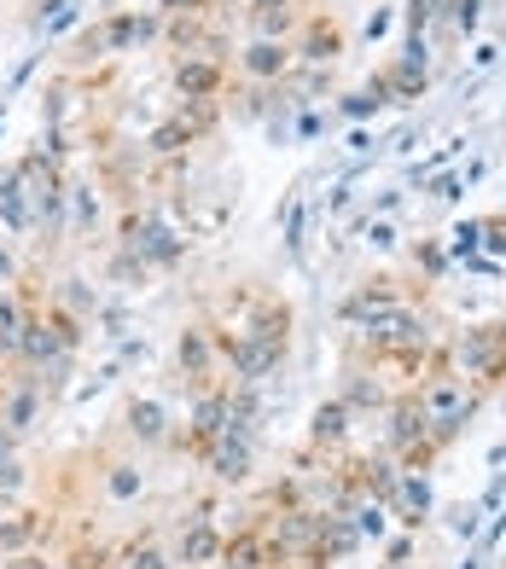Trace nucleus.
I'll return each mask as SVG.
<instances>
[{
	"label": "nucleus",
	"mask_w": 506,
	"mask_h": 569,
	"mask_svg": "<svg viewBox=\"0 0 506 569\" xmlns=\"http://www.w3.org/2000/svg\"><path fill=\"white\" fill-rule=\"evenodd\" d=\"M414 396L425 407V419H431L437 453H448L454 442H460V436L472 430V419H477V407H484V390H477L466 372H454V360H437V367L414 383Z\"/></svg>",
	"instance_id": "f257e3e1"
},
{
	"label": "nucleus",
	"mask_w": 506,
	"mask_h": 569,
	"mask_svg": "<svg viewBox=\"0 0 506 569\" xmlns=\"http://www.w3.org/2000/svg\"><path fill=\"white\" fill-rule=\"evenodd\" d=\"M163 36V18L158 12H106L99 23H82L76 30V59H117V53H135V47L158 41Z\"/></svg>",
	"instance_id": "f03ea898"
},
{
	"label": "nucleus",
	"mask_w": 506,
	"mask_h": 569,
	"mask_svg": "<svg viewBox=\"0 0 506 569\" xmlns=\"http://www.w3.org/2000/svg\"><path fill=\"white\" fill-rule=\"evenodd\" d=\"M454 372H466L477 390H500L506 383V320H489V326H466L460 343L448 349Z\"/></svg>",
	"instance_id": "7ed1b4c3"
},
{
	"label": "nucleus",
	"mask_w": 506,
	"mask_h": 569,
	"mask_svg": "<svg viewBox=\"0 0 506 569\" xmlns=\"http://www.w3.org/2000/svg\"><path fill=\"white\" fill-rule=\"evenodd\" d=\"M117 244L122 250H135L146 268H181L187 262V250H192V239H181L158 210H129L117 221Z\"/></svg>",
	"instance_id": "20e7f679"
},
{
	"label": "nucleus",
	"mask_w": 506,
	"mask_h": 569,
	"mask_svg": "<svg viewBox=\"0 0 506 569\" xmlns=\"http://www.w3.org/2000/svg\"><path fill=\"white\" fill-rule=\"evenodd\" d=\"M216 122H221V99H181V106L146 134V151L151 158H181V151L205 140Z\"/></svg>",
	"instance_id": "39448f33"
},
{
	"label": "nucleus",
	"mask_w": 506,
	"mask_h": 569,
	"mask_svg": "<svg viewBox=\"0 0 506 569\" xmlns=\"http://www.w3.org/2000/svg\"><path fill=\"white\" fill-rule=\"evenodd\" d=\"M414 302V284L408 279H396V273H373V279H361L356 291H349L344 302H338V320L344 326H373L378 315H396V308H408Z\"/></svg>",
	"instance_id": "423d86ee"
},
{
	"label": "nucleus",
	"mask_w": 506,
	"mask_h": 569,
	"mask_svg": "<svg viewBox=\"0 0 506 569\" xmlns=\"http://www.w3.org/2000/svg\"><path fill=\"white\" fill-rule=\"evenodd\" d=\"M291 53H297V64H309V70H333L349 53V30L333 12H309L297 23V36H291Z\"/></svg>",
	"instance_id": "0eeeda50"
},
{
	"label": "nucleus",
	"mask_w": 506,
	"mask_h": 569,
	"mask_svg": "<svg viewBox=\"0 0 506 569\" xmlns=\"http://www.w3.org/2000/svg\"><path fill=\"white\" fill-rule=\"evenodd\" d=\"M198 465H210V477H216V482H245V477H250V465H257V425L227 419V430L205 448V459H198Z\"/></svg>",
	"instance_id": "6e6552de"
},
{
	"label": "nucleus",
	"mask_w": 506,
	"mask_h": 569,
	"mask_svg": "<svg viewBox=\"0 0 506 569\" xmlns=\"http://www.w3.org/2000/svg\"><path fill=\"white\" fill-rule=\"evenodd\" d=\"M227 82H234V70H227V59H216V53H181L169 64V88L181 99H221Z\"/></svg>",
	"instance_id": "1a4fd4ad"
},
{
	"label": "nucleus",
	"mask_w": 506,
	"mask_h": 569,
	"mask_svg": "<svg viewBox=\"0 0 506 569\" xmlns=\"http://www.w3.org/2000/svg\"><path fill=\"white\" fill-rule=\"evenodd\" d=\"M419 442H431V419H425V407H419L414 383H408L401 396L385 401V448H390V459H401V453L419 448Z\"/></svg>",
	"instance_id": "9d476101"
},
{
	"label": "nucleus",
	"mask_w": 506,
	"mask_h": 569,
	"mask_svg": "<svg viewBox=\"0 0 506 569\" xmlns=\"http://www.w3.org/2000/svg\"><path fill=\"white\" fill-rule=\"evenodd\" d=\"M175 360H181V378L192 390H205V383H221V343L210 326H187L181 338H175Z\"/></svg>",
	"instance_id": "9b49d317"
},
{
	"label": "nucleus",
	"mask_w": 506,
	"mask_h": 569,
	"mask_svg": "<svg viewBox=\"0 0 506 569\" xmlns=\"http://www.w3.org/2000/svg\"><path fill=\"white\" fill-rule=\"evenodd\" d=\"M367 88L385 99V106H419V99L431 93V70L408 64V59H385V64L367 76Z\"/></svg>",
	"instance_id": "f8f14e48"
},
{
	"label": "nucleus",
	"mask_w": 506,
	"mask_h": 569,
	"mask_svg": "<svg viewBox=\"0 0 506 569\" xmlns=\"http://www.w3.org/2000/svg\"><path fill=\"white\" fill-rule=\"evenodd\" d=\"M234 64H239V76L250 88H280L286 76L297 70V53H291V41H257V36H250V47Z\"/></svg>",
	"instance_id": "ddd939ff"
},
{
	"label": "nucleus",
	"mask_w": 506,
	"mask_h": 569,
	"mask_svg": "<svg viewBox=\"0 0 506 569\" xmlns=\"http://www.w3.org/2000/svg\"><path fill=\"white\" fill-rule=\"evenodd\" d=\"M117 425L140 448H163L169 442V407L158 396H129V401H122V412H117Z\"/></svg>",
	"instance_id": "4468645a"
},
{
	"label": "nucleus",
	"mask_w": 506,
	"mask_h": 569,
	"mask_svg": "<svg viewBox=\"0 0 506 569\" xmlns=\"http://www.w3.org/2000/svg\"><path fill=\"white\" fill-rule=\"evenodd\" d=\"M47 407V378L30 372V378H7V396H0V425H7L12 436H23Z\"/></svg>",
	"instance_id": "2eb2a0df"
},
{
	"label": "nucleus",
	"mask_w": 506,
	"mask_h": 569,
	"mask_svg": "<svg viewBox=\"0 0 506 569\" xmlns=\"http://www.w3.org/2000/svg\"><path fill=\"white\" fill-rule=\"evenodd\" d=\"M302 18H309L302 0H245V23L257 41H291Z\"/></svg>",
	"instance_id": "dca6fc26"
},
{
	"label": "nucleus",
	"mask_w": 506,
	"mask_h": 569,
	"mask_svg": "<svg viewBox=\"0 0 506 569\" xmlns=\"http://www.w3.org/2000/svg\"><path fill=\"white\" fill-rule=\"evenodd\" d=\"M221 547H227V535L210 523V517H198V523H181V535H175V563H187V569H216L221 563Z\"/></svg>",
	"instance_id": "f3484780"
},
{
	"label": "nucleus",
	"mask_w": 506,
	"mask_h": 569,
	"mask_svg": "<svg viewBox=\"0 0 506 569\" xmlns=\"http://www.w3.org/2000/svg\"><path fill=\"white\" fill-rule=\"evenodd\" d=\"M390 517H396L408 535L425 523V517H431V471H401L396 495H390Z\"/></svg>",
	"instance_id": "a211bd4d"
},
{
	"label": "nucleus",
	"mask_w": 506,
	"mask_h": 569,
	"mask_svg": "<svg viewBox=\"0 0 506 569\" xmlns=\"http://www.w3.org/2000/svg\"><path fill=\"white\" fill-rule=\"evenodd\" d=\"M309 221H315V210H309V192H302V180H297L280 198V239H286L291 262H309Z\"/></svg>",
	"instance_id": "6ab92c4d"
},
{
	"label": "nucleus",
	"mask_w": 506,
	"mask_h": 569,
	"mask_svg": "<svg viewBox=\"0 0 506 569\" xmlns=\"http://www.w3.org/2000/svg\"><path fill=\"white\" fill-rule=\"evenodd\" d=\"M0 227H7L12 239H30L36 232V210H30V192H23V180H18V163L0 169Z\"/></svg>",
	"instance_id": "aec40b11"
},
{
	"label": "nucleus",
	"mask_w": 506,
	"mask_h": 569,
	"mask_svg": "<svg viewBox=\"0 0 506 569\" xmlns=\"http://www.w3.org/2000/svg\"><path fill=\"white\" fill-rule=\"evenodd\" d=\"M349 425H356V412H349L338 396L320 401L315 419H309V448H315V453H338V448L349 442Z\"/></svg>",
	"instance_id": "412c9836"
},
{
	"label": "nucleus",
	"mask_w": 506,
	"mask_h": 569,
	"mask_svg": "<svg viewBox=\"0 0 506 569\" xmlns=\"http://www.w3.org/2000/svg\"><path fill=\"white\" fill-rule=\"evenodd\" d=\"M41 529H47V511H36V506H18V511H7V517H0V558L30 552L36 540H41Z\"/></svg>",
	"instance_id": "4be33fe9"
},
{
	"label": "nucleus",
	"mask_w": 506,
	"mask_h": 569,
	"mask_svg": "<svg viewBox=\"0 0 506 569\" xmlns=\"http://www.w3.org/2000/svg\"><path fill=\"white\" fill-rule=\"evenodd\" d=\"M99 482H106V500H111V506H129V500L146 495L140 459H106V465H99Z\"/></svg>",
	"instance_id": "5701e85b"
},
{
	"label": "nucleus",
	"mask_w": 506,
	"mask_h": 569,
	"mask_svg": "<svg viewBox=\"0 0 506 569\" xmlns=\"http://www.w3.org/2000/svg\"><path fill=\"white\" fill-rule=\"evenodd\" d=\"M338 401H344V407L361 419V412L385 407V401H390V390H385V378H378V367H373V372H356V367H349V372H344V390H338Z\"/></svg>",
	"instance_id": "b1692460"
},
{
	"label": "nucleus",
	"mask_w": 506,
	"mask_h": 569,
	"mask_svg": "<svg viewBox=\"0 0 506 569\" xmlns=\"http://www.w3.org/2000/svg\"><path fill=\"white\" fill-rule=\"evenodd\" d=\"M117 569H175V552L163 547V535H158V529H146L140 540L117 547Z\"/></svg>",
	"instance_id": "393cba45"
},
{
	"label": "nucleus",
	"mask_w": 506,
	"mask_h": 569,
	"mask_svg": "<svg viewBox=\"0 0 506 569\" xmlns=\"http://www.w3.org/2000/svg\"><path fill=\"white\" fill-rule=\"evenodd\" d=\"M401 23H408V41H431L437 23H448V0H401Z\"/></svg>",
	"instance_id": "a878e982"
},
{
	"label": "nucleus",
	"mask_w": 506,
	"mask_h": 569,
	"mask_svg": "<svg viewBox=\"0 0 506 569\" xmlns=\"http://www.w3.org/2000/svg\"><path fill=\"white\" fill-rule=\"evenodd\" d=\"M36 36H47V41H53V36H65V30H76V23H82V7H76V0H36Z\"/></svg>",
	"instance_id": "bb28decb"
},
{
	"label": "nucleus",
	"mask_w": 506,
	"mask_h": 569,
	"mask_svg": "<svg viewBox=\"0 0 506 569\" xmlns=\"http://www.w3.org/2000/svg\"><path fill=\"white\" fill-rule=\"evenodd\" d=\"M349 523H356V535H361V540H378V535L390 529V506H385V500L356 495V500H349Z\"/></svg>",
	"instance_id": "cd10ccee"
},
{
	"label": "nucleus",
	"mask_w": 506,
	"mask_h": 569,
	"mask_svg": "<svg viewBox=\"0 0 506 569\" xmlns=\"http://www.w3.org/2000/svg\"><path fill=\"white\" fill-rule=\"evenodd\" d=\"M472 140L466 134H448L437 151H431V158H425V163H414L408 169V180H414V187H425V180H431V174H443V169H454V158H460V151H466Z\"/></svg>",
	"instance_id": "c85d7f7f"
},
{
	"label": "nucleus",
	"mask_w": 506,
	"mask_h": 569,
	"mask_svg": "<svg viewBox=\"0 0 506 569\" xmlns=\"http://www.w3.org/2000/svg\"><path fill=\"white\" fill-rule=\"evenodd\" d=\"M65 203H70V232H93L99 227V192L93 187H65Z\"/></svg>",
	"instance_id": "c756f323"
},
{
	"label": "nucleus",
	"mask_w": 506,
	"mask_h": 569,
	"mask_svg": "<svg viewBox=\"0 0 506 569\" xmlns=\"http://www.w3.org/2000/svg\"><path fill=\"white\" fill-rule=\"evenodd\" d=\"M361 244H367L373 256H396V250H401L396 216H367V221H361Z\"/></svg>",
	"instance_id": "7c9ffc66"
},
{
	"label": "nucleus",
	"mask_w": 506,
	"mask_h": 569,
	"mask_svg": "<svg viewBox=\"0 0 506 569\" xmlns=\"http://www.w3.org/2000/svg\"><path fill=\"white\" fill-rule=\"evenodd\" d=\"M448 268H454V262H448V244H443V239H414V273H419L425 284H437Z\"/></svg>",
	"instance_id": "2f4dec72"
},
{
	"label": "nucleus",
	"mask_w": 506,
	"mask_h": 569,
	"mask_svg": "<svg viewBox=\"0 0 506 569\" xmlns=\"http://www.w3.org/2000/svg\"><path fill=\"white\" fill-rule=\"evenodd\" d=\"M500 59H506V47H500V41H477V47H472V59H466V70H460V93H472Z\"/></svg>",
	"instance_id": "473e14b6"
},
{
	"label": "nucleus",
	"mask_w": 506,
	"mask_h": 569,
	"mask_svg": "<svg viewBox=\"0 0 506 569\" xmlns=\"http://www.w3.org/2000/svg\"><path fill=\"white\" fill-rule=\"evenodd\" d=\"M59 563H65V569H117V552L99 547V540H76Z\"/></svg>",
	"instance_id": "72a5a7b5"
},
{
	"label": "nucleus",
	"mask_w": 506,
	"mask_h": 569,
	"mask_svg": "<svg viewBox=\"0 0 506 569\" xmlns=\"http://www.w3.org/2000/svg\"><path fill=\"white\" fill-rule=\"evenodd\" d=\"M477 23H484V0H448V30L460 41L477 36Z\"/></svg>",
	"instance_id": "f704fd0d"
},
{
	"label": "nucleus",
	"mask_w": 506,
	"mask_h": 569,
	"mask_svg": "<svg viewBox=\"0 0 506 569\" xmlns=\"http://www.w3.org/2000/svg\"><path fill=\"white\" fill-rule=\"evenodd\" d=\"M477 239H484V227H477V216L454 221V232H448V262H466V256H477Z\"/></svg>",
	"instance_id": "c9c22d12"
},
{
	"label": "nucleus",
	"mask_w": 506,
	"mask_h": 569,
	"mask_svg": "<svg viewBox=\"0 0 506 569\" xmlns=\"http://www.w3.org/2000/svg\"><path fill=\"white\" fill-rule=\"evenodd\" d=\"M484 523H489L484 506H454V511H448V535H454V540H477V535H484Z\"/></svg>",
	"instance_id": "e433bc0d"
},
{
	"label": "nucleus",
	"mask_w": 506,
	"mask_h": 569,
	"mask_svg": "<svg viewBox=\"0 0 506 569\" xmlns=\"http://www.w3.org/2000/svg\"><path fill=\"white\" fill-rule=\"evenodd\" d=\"M477 227H484L477 250H484L489 262H506V216H477Z\"/></svg>",
	"instance_id": "4c0bfd02"
},
{
	"label": "nucleus",
	"mask_w": 506,
	"mask_h": 569,
	"mask_svg": "<svg viewBox=\"0 0 506 569\" xmlns=\"http://www.w3.org/2000/svg\"><path fill=\"white\" fill-rule=\"evenodd\" d=\"M344 122H367V117H378V111H385V99H378L373 88H356V93H344Z\"/></svg>",
	"instance_id": "58836bf2"
},
{
	"label": "nucleus",
	"mask_w": 506,
	"mask_h": 569,
	"mask_svg": "<svg viewBox=\"0 0 506 569\" xmlns=\"http://www.w3.org/2000/svg\"><path fill=\"white\" fill-rule=\"evenodd\" d=\"M151 12H158L163 23H175V18H210L216 7H210V0H158Z\"/></svg>",
	"instance_id": "ea45409f"
},
{
	"label": "nucleus",
	"mask_w": 506,
	"mask_h": 569,
	"mask_svg": "<svg viewBox=\"0 0 506 569\" xmlns=\"http://www.w3.org/2000/svg\"><path fill=\"white\" fill-rule=\"evenodd\" d=\"M425 192H431L437 203H460V198H466V187H460V169H443V174H431V180H425Z\"/></svg>",
	"instance_id": "a19ab883"
},
{
	"label": "nucleus",
	"mask_w": 506,
	"mask_h": 569,
	"mask_svg": "<svg viewBox=\"0 0 506 569\" xmlns=\"http://www.w3.org/2000/svg\"><path fill=\"white\" fill-rule=\"evenodd\" d=\"M390 30H396V7H373V18L361 23V41L373 47V41H385Z\"/></svg>",
	"instance_id": "79ce46f5"
},
{
	"label": "nucleus",
	"mask_w": 506,
	"mask_h": 569,
	"mask_svg": "<svg viewBox=\"0 0 506 569\" xmlns=\"http://www.w3.org/2000/svg\"><path fill=\"white\" fill-rule=\"evenodd\" d=\"M320 134H326V117L315 106H302L297 111V140H320Z\"/></svg>",
	"instance_id": "37998d69"
},
{
	"label": "nucleus",
	"mask_w": 506,
	"mask_h": 569,
	"mask_svg": "<svg viewBox=\"0 0 506 569\" xmlns=\"http://www.w3.org/2000/svg\"><path fill=\"white\" fill-rule=\"evenodd\" d=\"M495 547H506V500H500V511L484 523V552H495Z\"/></svg>",
	"instance_id": "c03bdc74"
},
{
	"label": "nucleus",
	"mask_w": 506,
	"mask_h": 569,
	"mask_svg": "<svg viewBox=\"0 0 506 569\" xmlns=\"http://www.w3.org/2000/svg\"><path fill=\"white\" fill-rule=\"evenodd\" d=\"M489 169H495V158H489V151H477V158H472V163H466V169H460V187H466V192H472V187H477V180H484V174H489Z\"/></svg>",
	"instance_id": "a18cd8bd"
},
{
	"label": "nucleus",
	"mask_w": 506,
	"mask_h": 569,
	"mask_svg": "<svg viewBox=\"0 0 506 569\" xmlns=\"http://www.w3.org/2000/svg\"><path fill=\"white\" fill-rule=\"evenodd\" d=\"M18 488H23V465H18V459H7V465H0V495L12 500Z\"/></svg>",
	"instance_id": "49530a36"
},
{
	"label": "nucleus",
	"mask_w": 506,
	"mask_h": 569,
	"mask_svg": "<svg viewBox=\"0 0 506 569\" xmlns=\"http://www.w3.org/2000/svg\"><path fill=\"white\" fill-rule=\"evenodd\" d=\"M373 146H378V140L367 134V128H361V122H356V128H349V151H356V158H373Z\"/></svg>",
	"instance_id": "de8ad7c7"
},
{
	"label": "nucleus",
	"mask_w": 506,
	"mask_h": 569,
	"mask_svg": "<svg viewBox=\"0 0 506 569\" xmlns=\"http://www.w3.org/2000/svg\"><path fill=\"white\" fill-rule=\"evenodd\" d=\"M349 203H356V187H338L333 198H326V216H344V210H349Z\"/></svg>",
	"instance_id": "09e8293b"
},
{
	"label": "nucleus",
	"mask_w": 506,
	"mask_h": 569,
	"mask_svg": "<svg viewBox=\"0 0 506 569\" xmlns=\"http://www.w3.org/2000/svg\"><path fill=\"white\" fill-rule=\"evenodd\" d=\"M419 146V128H401V134L390 140V151H396V158H408V151Z\"/></svg>",
	"instance_id": "8fccbe9b"
},
{
	"label": "nucleus",
	"mask_w": 506,
	"mask_h": 569,
	"mask_svg": "<svg viewBox=\"0 0 506 569\" xmlns=\"http://www.w3.org/2000/svg\"><path fill=\"white\" fill-rule=\"evenodd\" d=\"M401 210V192H378L373 198V216H396Z\"/></svg>",
	"instance_id": "3c124183"
},
{
	"label": "nucleus",
	"mask_w": 506,
	"mask_h": 569,
	"mask_svg": "<svg viewBox=\"0 0 506 569\" xmlns=\"http://www.w3.org/2000/svg\"><path fill=\"white\" fill-rule=\"evenodd\" d=\"M12 448H18V436H12L7 425H0V465H7V459H12Z\"/></svg>",
	"instance_id": "603ef678"
},
{
	"label": "nucleus",
	"mask_w": 506,
	"mask_h": 569,
	"mask_svg": "<svg viewBox=\"0 0 506 569\" xmlns=\"http://www.w3.org/2000/svg\"><path fill=\"white\" fill-rule=\"evenodd\" d=\"M0 279H18V262H12V250H0Z\"/></svg>",
	"instance_id": "864d4df0"
},
{
	"label": "nucleus",
	"mask_w": 506,
	"mask_h": 569,
	"mask_svg": "<svg viewBox=\"0 0 506 569\" xmlns=\"http://www.w3.org/2000/svg\"><path fill=\"white\" fill-rule=\"evenodd\" d=\"M378 569H414V563H401V558H385V563H378Z\"/></svg>",
	"instance_id": "5fc2aeb1"
},
{
	"label": "nucleus",
	"mask_w": 506,
	"mask_h": 569,
	"mask_svg": "<svg viewBox=\"0 0 506 569\" xmlns=\"http://www.w3.org/2000/svg\"><path fill=\"white\" fill-rule=\"evenodd\" d=\"M460 569H484V552H477V558H466V563H460Z\"/></svg>",
	"instance_id": "6e6d98bb"
},
{
	"label": "nucleus",
	"mask_w": 506,
	"mask_h": 569,
	"mask_svg": "<svg viewBox=\"0 0 506 569\" xmlns=\"http://www.w3.org/2000/svg\"><path fill=\"white\" fill-rule=\"evenodd\" d=\"M210 7H245V0H210Z\"/></svg>",
	"instance_id": "4d7b16f0"
},
{
	"label": "nucleus",
	"mask_w": 506,
	"mask_h": 569,
	"mask_svg": "<svg viewBox=\"0 0 506 569\" xmlns=\"http://www.w3.org/2000/svg\"><path fill=\"white\" fill-rule=\"evenodd\" d=\"M0 122H7V99H0Z\"/></svg>",
	"instance_id": "13d9d810"
},
{
	"label": "nucleus",
	"mask_w": 506,
	"mask_h": 569,
	"mask_svg": "<svg viewBox=\"0 0 506 569\" xmlns=\"http://www.w3.org/2000/svg\"><path fill=\"white\" fill-rule=\"evenodd\" d=\"M53 569H65V563H53Z\"/></svg>",
	"instance_id": "bf43d9fd"
}]
</instances>
